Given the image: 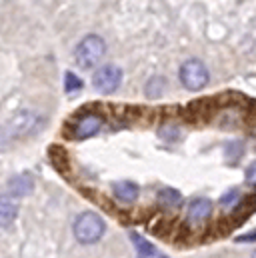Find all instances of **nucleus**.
Instances as JSON below:
<instances>
[{
  "label": "nucleus",
  "instance_id": "nucleus-1",
  "mask_svg": "<svg viewBox=\"0 0 256 258\" xmlns=\"http://www.w3.org/2000/svg\"><path fill=\"white\" fill-rule=\"evenodd\" d=\"M104 54H106V42L98 34H88L78 42L74 50V60L80 68L90 70L104 58Z\"/></svg>",
  "mask_w": 256,
  "mask_h": 258
},
{
  "label": "nucleus",
  "instance_id": "nucleus-8",
  "mask_svg": "<svg viewBox=\"0 0 256 258\" xmlns=\"http://www.w3.org/2000/svg\"><path fill=\"white\" fill-rule=\"evenodd\" d=\"M212 212V202L208 198H194L188 206V220L192 224H202Z\"/></svg>",
  "mask_w": 256,
  "mask_h": 258
},
{
  "label": "nucleus",
  "instance_id": "nucleus-7",
  "mask_svg": "<svg viewBox=\"0 0 256 258\" xmlns=\"http://www.w3.org/2000/svg\"><path fill=\"white\" fill-rule=\"evenodd\" d=\"M112 192H114L118 202H122V204H132V202L138 198L140 188H138V184L132 182V180H118V182L112 184Z\"/></svg>",
  "mask_w": 256,
  "mask_h": 258
},
{
  "label": "nucleus",
  "instance_id": "nucleus-15",
  "mask_svg": "<svg viewBox=\"0 0 256 258\" xmlns=\"http://www.w3.org/2000/svg\"><path fill=\"white\" fill-rule=\"evenodd\" d=\"M244 178H246V182H248V184H256V162H252V164L246 168Z\"/></svg>",
  "mask_w": 256,
  "mask_h": 258
},
{
  "label": "nucleus",
  "instance_id": "nucleus-12",
  "mask_svg": "<svg viewBox=\"0 0 256 258\" xmlns=\"http://www.w3.org/2000/svg\"><path fill=\"white\" fill-rule=\"evenodd\" d=\"M164 84H166V80H164L162 76L150 78L148 84H146V88H144L146 96H148V98H158V96L162 94V90H164Z\"/></svg>",
  "mask_w": 256,
  "mask_h": 258
},
{
  "label": "nucleus",
  "instance_id": "nucleus-14",
  "mask_svg": "<svg viewBox=\"0 0 256 258\" xmlns=\"http://www.w3.org/2000/svg\"><path fill=\"white\" fill-rule=\"evenodd\" d=\"M80 88H82V80L74 72H66L64 74V90L68 94H72V92H78Z\"/></svg>",
  "mask_w": 256,
  "mask_h": 258
},
{
  "label": "nucleus",
  "instance_id": "nucleus-10",
  "mask_svg": "<svg viewBox=\"0 0 256 258\" xmlns=\"http://www.w3.org/2000/svg\"><path fill=\"white\" fill-rule=\"evenodd\" d=\"M132 240H134V246H136V252H138V258H160L162 254L144 238H140L138 234L132 232Z\"/></svg>",
  "mask_w": 256,
  "mask_h": 258
},
{
  "label": "nucleus",
  "instance_id": "nucleus-16",
  "mask_svg": "<svg viewBox=\"0 0 256 258\" xmlns=\"http://www.w3.org/2000/svg\"><path fill=\"white\" fill-rule=\"evenodd\" d=\"M252 258H256V252H254V254H252Z\"/></svg>",
  "mask_w": 256,
  "mask_h": 258
},
{
  "label": "nucleus",
  "instance_id": "nucleus-3",
  "mask_svg": "<svg viewBox=\"0 0 256 258\" xmlns=\"http://www.w3.org/2000/svg\"><path fill=\"white\" fill-rule=\"evenodd\" d=\"M178 76H180L182 86L188 90H202L210 80L208 68L198 58H188L186 62H182Z\"/></svg>",
  "mask_w": 256,
  "mask_h": 258
},
{
  "label": "nucleus",
  "instance_id": "nucleus-11",
  "mask_svg": "<svg viewBox=\"0 0 256 258\" xmlns=\"http://www.w3.org/2000/svg\"><path fill=\"white\" fill-rule=\"evenodd\" d=\"M158 202H160L162 206L174 208V206H178V204L182 202V196H180L178 190H174V188H160V190H158Z\"/></svg>",
  "mask_w": 256,
  "mask_h": 258
},
{
  "label": "nucleus",
  "instance_id": "nucleus-13",
  "mask_svg": "<svg viewBox=\"0 0 256 258\" xmlns=\"http://www.w3.org/2000/svg\"><path fill=\"white\" fill-rule=\"evenodd\" d=\"M240 198H242V194L240 190H236V188H230L228 192L222 194V198H220V206L224 208V210H232L238 202H240Z\"/></svg>",
  "mask_w": 256,
  "mask_h": 258
},
{
  "label": "nucleus",
  "instance_id": "nucleus-4",
  "mask_svg": "<svg viewBox=\"0 0 256 258\" xmlns=\"http://www.w3.org/2000/svg\"><path fill=\"white\" fill-rule=\"evenodd\" d=\"M122 82V70L118 66H112V64H106V66H100L94 76H92V84L98 92L102 94H112Z\"/></svg>",
  "mask_w": 256,
  "mask_h": 258
},
{
  "label": "nucleus",
  "instance_id": "nucleus-6",
  "mask_svg": "<svg viewBox=\"0 0 256 258\" xmlns=\"http://www.w3.org/2000/svg\"><path fill=\"white\" fill-rule=\"evenodd\" d=\"M18 216V202L10 194H0V228L10 226Z\"/></svg>",
  "mask_w": 256,
  "mask_h": 258
},
{
  "label": "nucleus",
  "instance_id": "nucleus-2",
  "mask_svg": "<svg viewBox=\"0 0 256 258\" xmlns=\"http://www.w3.org/2000/svg\"><path fill=\"white\" fill-rule=\"evenodd\" d=\"M104 230H106V224H104L102 216H98L96 212H84V214H80L74 220V226H72L74 238L80 244H94V242H98L102 238Z\"/></svg>",
  "mask_w": 256,
  "mask_h": 258
},
{
  "label": "nucleus",
  "instance_id": "nucleus-5",
  "mask_svg": "<svg viewBox=\"0 0 256 258\" xmlns=\"http://www.w3.org/2000/svg\"><path fill=\"white\" fill-rule=\"evenodd\" d=\"M104 126V118L100 114H84L82 118H78L76 126H74V136L76 138H90L94 134H98Z\"/></svg>",
  "mask_w": 256,
  "mask_h": 258
},
{
  "label": "nucleus",
  "instance_id": "nucleus-9",
  "mask_svg": "<svg viewBox=\"0 0 256 258\" xmlns=\"http://www.w3.org/2000/svg\"><path fill=\"white\" fill-rule=\"evenodd\" d=\"M34 190V178L30 174H18L8 182V192L14 198H22Z\"/></svg>",
  "mask_w": 256,
  "mask_h": 258
}]
</instances>
